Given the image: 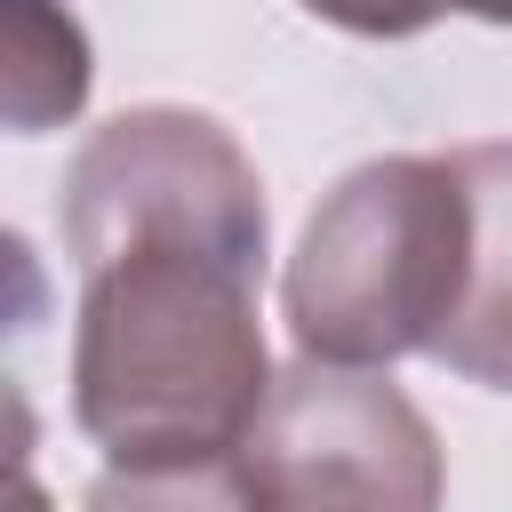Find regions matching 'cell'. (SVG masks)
I'll use <instances>...</instances> for the list:
<instances>
[{
    "instance_id": "obj_2",
    "label": "cell",
    "mask_w": 512,
    "mask_h": 512,
    "mask_svg": "<svg viewBox=\"0 0 512 512\" xmlns=\"http://www.w3.org/2000/svg\"><path fill=\"white\" fill-rule=\"evenodd\" d=\"M472 264V200L456 152H384L360 160L304 224L280 272V320L296 360L320 368H392L440 352Z\"/></svg>"
},
{
    "instance_id": "obj_1",
    "label": "cell",
    "mask_w": 512,
    "mask_h": 512,
    "mask_svg": "<svg viewBox=\"0 0 512 512\" xmlns=\"http://www.w3.org/2000/svg\"><path fill=\"white\" fill-rule=\"evenodd\" d=\"M256 280L200 240H136L80 272L72 424L104 448V472H208L240 456L272 400Z\"/></svg>"
},
{
    "instance_id": "obj_5",
    "label": "cell",
    "mask_w": 512,
    "mask_h": 512,
    "mask_svg": "<svg viewBox=\"0 0 512 512\" xmlns=\"http://www.w3.org/2000/svg\"><path fill=\"white\" fill-rule=\"evenodd\" d=\"M456 176L472 200V264H464V304L432 360L464 384L512 392V136L456 144Z\"/></svg>"
},
{
    "instance_id": "obj_6",
    "label": "cell",
    "mask_w": 512,
    "mask_h": 512,
    "mask_svg": "<svg viewBox=\"0 0 512 512\" xmlns=\"http://www.w3.org/2000/svg\"><path fill=\"white\" fill-rule=\"evenodd\" d=\"M0 88H8V128L40 136L88 104V40L72 16L48 8H8L0 16Z\"/></svg>"
},
{
    "instance_id": "obj_3",
    "label": "cell",
    "mask_w": 512,
    "mask_h": 512,
    "mask_svg": "<svg viewBox=\"0 0 512 512\" xmlns=\"http://www.w3.org/2000/svg\"><path fill=\"white\" fill-rule=\"evenodd\" d=\"M56 224H64L72 272H96L136 240H200L248 272H264L272 256L256 160L240 152L232 128L184 104H136L104 120L64 168Z\"/></svg>"
},
{
    "instance_id": "obj_4",
    "label": "cell",
    "mask_w": 512,
    "mask_h": 512,
    "mask_svg": "<svg viewBox=\"0 0 512 512\" xmlns=\"http://www.w3.org/2000/svg\"><path fill=\"white\" fill-rule=\"evenodd\" d=\"M256 512H440L448 456L384 368L296 360L232 456Z\"/></svg>"
},
{
    "instance_id": "obj_7",
    "label": "cell",
    "mask_w": 512,
    "mask_h": 512,
    "mask_svg": "<svg viewBox=\"0 0 512 512\" xmlns=\"http://www.w3.org/2000/svg\"><path fill=\"white\" fill-rule=\"evenodd\" d=\"M80 512H256L232 464L208 472H104Z\"/></svg>"
}]
</instances>
